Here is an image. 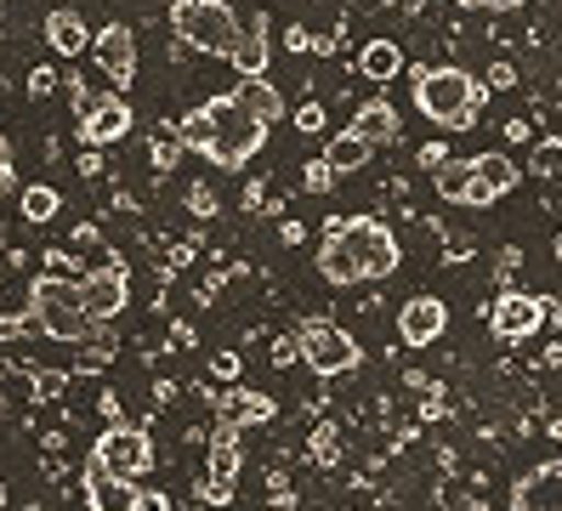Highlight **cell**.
Here are the masks:
<instances>
[{
	"label": "cell",
	"mask_w": 562,
	"mask_h": 511,
	"mask_svg": "<svg viewBox=\"0 0 562 511\" xmlns=\"http://www.w3.org/2000/svg\"><path fill=\"white\" fill-rule=\"evenodd\" d=\"M398 262H404V251H398V233H392L386 222H375V216H329L324 222V238H318L324 285H336V290L375 285Z\"/></svg>",
	"instance_id": "1"
},
{
	"label": "cell",
	"mask_w": 562,
	"mask_h": 511,
	"mask_svg": "<svg viewBox=\"0 0 562 511\" xmlns=\"http://www.w3.org/2000/svg\"><path fill=\"white\" fill-rule=\"evenodd\" d=\"M415 109L443 131H467L483 114V86L467 68H420L415 75Z\"/></svg>",
	"instance_id": "2"
},
{
	"label": "cell",
	"mask_w": 562,
	"mask_h": 511,
	"mask_svg": "<svg viewBox=\"0 0 562 511\" xmlns=\"http://www.w3.org/2000/svg\"><path fill=\"white\" fill-rule=\"evenodd\" d=\"M205 114H211L205 159L222 165V170H245V165L261 154V143H268V131H273V125H261L234 91H227V97H211V102H205Z\"/></svg>",
	"instance_id": "3"
},
{
	"label": "cell",
	"mask_w": 562,
	"mask_h": 511,
	"mask_svg": "<svg viewBox=\"0 0 562 511\" xmlns=\"http://www.w3.org/2000/svg\"><path fill=\"white\" fill-rule=\"evenodd\" d=\"M29 313H35V330L52 335V341H86L91 335V307H86V290L63 273H46V279L29 285Z\"/></svg>",
	"instance_id": "4"
},
{
	"label": "cell",
	"mask_w": 562,
	"mask_h": 511,
	"mask_svg": "<svg viewBox=\"0 0 562 511\" xmlns=\"http://www.w3.org/2000/svg\"><path fill=\"white\" fill-rule=\"evenodd\" d=\"M171 29H177V41H188L205 57H227L245 34L239 12L227 0H171Z\"/></svg>",
	"instance_id": "5"
},
{
	"label": "cell",
	"mask_w": 562,
	"mask_h": 511,
	"mask_svg": "<svg viewBox=\"0 0 562 511\" xmlns=\"http://www.w3.org/2000/svg\"><path fill=\"white\" fill-rule=\"evenodd\" d=\"M295 341H302V364H313V375H347V369H358V341L336 324V319H302L295 324Z\"/></svg>",
	"instance_id": "6"
},
{
	"label": "cell",
	"mask_w": 562,
	"mask_h": 511,
	"mask_svg": "<svg viewBox=\"0 0 562 511\" xmlns=\"http://www.w3.org/2000/svg\"><path fill=\"white\" fill-rule=\"evenodd\" d=\"M97 460L109 466V477L114 484H143V477L154 471V443H148V432L143 426H125V421H114L103 437H97V449H91Z\"/></svg>",
	"instance_id": "7"
},
{
	"label": "cell",
	"mask_w": 562,
	"mask_h": 511,
	"mask_svg": "<svg viewBox=\"0 0 562 511\" xmlns=\"http://www.w3.org/2000/svg\"><path fill=\"white\" fill-rule=\"evenodd\" d=\"M91 57H97V68H103L114 86H131V80H137V34H131L125 23H103V29H97Z\"/></svg>",
	"instance_id": "8"
},
{
	"label": "cell",
	"mask_w": 562,
	"mask_h": 511,
	"mask_svg": "<svg viewBox=\"0 0 562 511\" xmlns=\"http://www.w3.org/2000/svg\"><path fill=\"white\" fill-rule=\"evenodd\" d=\"M131 131V102L120 97V91H103L91 102V109L80 114V143L86 148H109V143H120V136Z\"/></svg>",
	"instance_id": "9"
},
{
	"label": "cell",
	"mask_w": 562,
	"mask_h": 511,
	"mask_svg": "<svg viewBox=\"0 0 562 511\" xmlns=\"http://www.w3.org/2000/svg\"><path fill=\"white\" fill-rule=\"evenodd\" d=\"M546 319H551L546 301L540 296H522V290H506L501 301H494V313H488V324H494V335H501V341H528Z\"/></svg>",
	"instance_id": "10"
},
{
	"label": "cell",
	"mask_w": 562,
	"mask_h": 511,
	"mask_svg": "<svg viewBox=\"0 0 562 511\" xmlns=\"http://www.w3.org/2000/svg\"><path fill=\"white\" fill-rule=\"evenodd\" d=\"M512 511H562V460H546L512 484Z\"/></svg>",
	"instance_id": "11"
},
{
	"label": "cell",
	"mask_w": 562,
	"mask_h": 511,
	"mask_svg": "<svg viewBox=\"0 0 562 511\" xmlns=\"http://www.w3.org/2000/svg\"><path fill=\"white\" fill-rule=\"evenodd\" d=\"M443 330H449V307H443L438 296H415V301H404V313H398L404 347H432Z\"/></svg>",
	"instance_id": "12"
},
{
	"label": "cell",
	"mask_w": 562,
	"mask_h": 511,
	"mask_svg": "<svg viewBox=\"0 0 562 511\" xmlns=\"http://www.w3.org/2000/svg\"><path fill=\"white\" fill-rule=\"evenodd\" d=\"M517 165L512 154H477L472 159V188H467V204H494V199H506L517 188Z\"/></svg>",
	"instance_id": "13"
},
{
	"label": "cell",
	"mask_w": 562,
	"mask_h": 511,
	"mask_svg": "<svg viewBox=\"0 0 562 511\" xmlns=\"http://www.w3.org/2000/svg\"><path fill=\"white\" fill-rule=\"evenodd\" d=\"M80 290H86V307H91V319H97V324H109L114 313H125V301H131V285H125L120 262L86 273V285H80Z\"/></svg>",
	"instance_id": "14"
},
{
	"label": "cell",
	"mask_w": 562,
	"mask_h": 511,
	"mask_svg": "<svg viewBox=\"0 0 562 511\" xmlns=\"http://www.w3.org/2000/svg\"><path fill=\"white\" fill-rule=\"evenodd\" d=\"M268 57H273V46H268V12H256L245 23V34H239V46L227 52V63H234L239 75H268Z\"/></svg>",
	"instance_id": "15"
},
{
	"label": "cell",
	"mask_w": 562,
	"mask_h": 511,
	"mask_svg": "<svg viewBox=\"0 0 562 511\" xmlns=\"http://www.w3.org/2000/svg\"><path fill=\"white\" fill-rule=\"evenodd\" d=\"M91 41H97V34H86V18H80V12H69V7L46 12V46H52L57 57H80Z\"/></svg>",
	"instance_id": "16"
},
{
	"label": "cell",
	"mask_w": 562,
	"mask_h": 511,
	"mask_svg": "<svg viewBox=\"0 0 562 511\" xmlns=\"http://www.w3.org/2000/svg\"><path fill=\"white\" fill-rule=\"evenodd\" d=\"M279 415V403L268 392H250V387H234L222 398V421H234V426H268Z\"/></svg>",
	"instance_id": "17"
},
{
	"label": "cell",
	"mask_w": 562,
	"mask_h": 511,
	"mask_svg": "<svg viewBox=\"0 0 562 511\" xmlns=\"http://www.w3.org/2000/svg\"><path fill=\"white\" fill-rule=\"evenodd\" d=\"M239 432L245 426H234V421H222L216 432H211V471L205 477H216V484H227V489H234L239 484Z\"/></svg>",
	"instance_id": "18"
},
{
	"label": "cell",
	"mask_w": 562,
	"mask_h": 511,
	"mask_svg": "<svg viewBox=\"0 0 562 511\" xmlns=\"http://www.w3.org/2000/svg\"><path fill=\"white\" fill-rule=\"evenodd\" d=\"M358 75H363V80H375V86L398 80V75H404V52H398V41H363V46H358Z\"/></svg>",
	"instance_id": "19"
},
{
	"label": "cell",
	"mask_w": 562,
	"mask_h": 511,
	"mask_svg": "<svg viewBox=\"0 0 562 511\" xmlns=\"http://www.w3.org/2000/svg\"><path fill=\"white\" fill-rule=\"evenodd\" d=\"M234 97L245 102V109L261 120V125H279L284 120V97L268 86V75H239V86H234Z\"/></svg>",
	"instance_id": "20"
},
{
	"label": "cell",
	"mask_w": 562,
	"mask_h": 511,
	"mask_svg": "<svg viewBox=\"0 0 562 511\" xmlns=\"http://www.w3.org/2000/svg\"><path fill=\"white\" fill-rule=\"evenodd\" d=\"M352 131L363 136V143H392V136H398V109H392L386 97H375V102H363V109L352 114Z\"/></svg>",
	"instance_id": "21"
},
{
	"label": "cell",
	"mask_w": 562,
	"mask_h": 511,
	"mask_svg": "<svg viewBox=\"0 0 562 511\" xmlns=\"http://www.w3.org/2000/svg\"><path fill=\"white\" fill-rule=\"evenodd\" d=\"M370 154H375V143H363L352 125L336 131V136H329V148H324V159L336 165V177H347V170H363V165H370Z\"/></svg>",
	"instance_id": "22"
},
{
	"label": "cell",
	"mask_w": 562,
	"mask_h": 511,
	"mask_svg": "<svg viewBox=\"0 0 562 511\" xmlns=\"http://www.w3.org/2000/svg\"><path fill=\"white\" fill-rule=\"evenodd\" d=\"M432 188H438L443 199H454V204H467V188H472V159H449V165H438V170H432Z\"/></svg>",
	"instance_id": "23"
},
{
	"label": "cell",
	"mask_w": 562,
	"mask_h": 511,
	"mask_svg": "<svg viewBox=\"0 0 562 511\" xmlns=\"http://www.w3.org/2000/svg\"><path fill=\"white\" fill-rule=\"evenodd\" d=\"M528 170L546 182H562V136H540L535 154H528Z\"/></svg>",
	"instance_id": "24"
},
{
	"label": "cell",
	"mask_w": 562,
	"mask_h": 511,
	"mask_svg": "<svg viewBox=\"0 0 562 511\" xmlns=\"http://www.w3.org/2000/svg\"><path fill=\"white\" fill-rule=\"evenodd\" d=\"M63 211V199H57V188H46V182H35V188H23V216L29 222H52Z\"/></svg>",
	"instance_id": "25"
},
{
	"label": "cell",
	"mask_w": 562,
	"mask_h": 511,
	"mask_svg": "<svg viewBox=\"0 0 562 511\" xmlns=\"http://www.w3.org/2000/svg\"><path fill=\"white\" fill-rule=\"evenodd\" d=\"M307 455H313V466H336V460H341V426L318 421V426H313V443H307Z\"/></svg>",
	"instance_id": "26"
},
{
	"label": "cell",
	"mask_w": 562,
	"mask_h": 511,
	"mask_svg": "<svg viewBox=\"0 0 562 511\" xmlns=\"http://www.w3.org/2000/svg\"><path fill=\"white\" fill-rule=\"evenodd\" d=\"M109 358H114V335L91 324V341H86V358H80V364H86V369H103Z\"/></svg>",
	"instance_id": "27"
},
{
	"label": "cell",
	"mask_w": 562,
	"mask_h": 511,
	"mask_svg": "<svg viewBox=\"0 0 562 511\" xmlns=\"http://www.w3.org/2000/svg\"><path fill=\"white\" fill-rule=\"evenodd\" d=\"M302 188H307V193H329V188H336V165H329V159H313V165L302 170Z\"/></svg>",
	"instance_id": "28"
},
{
	"label": "cell",
	"mask_w": 562,
	"mask_h": 511,
	"mask_svg": "<svg viewBox=\"0 0 562 511\" xmlns=\"http://www.w3.org/2000/svg\"><path fill=\"white\" fill-rule=\"evenodd\" d=\"M63 387H69V375H63V369H35V398L57 403V398H63Z\"/></svg>",
	"instance_id": "29"
},
{
	"label": "cell",
	"mask_w": 562,
	"mask_h": 511,
	"mask_svg": "<svg viewBox=\"0 0 562 511\" xmlns=\"http://www.w3.org/2000/svg\"><path fill=\"white\" fill-rule=\"evenodd\" d=\"M125 506H137V511H171V495H159V489H131Z\"/></svg>",
	"instance_id": "30"
},
{
	"label": "cell",
	"mask_w": 562,
	"mask_h": 511,
	"mask_svg": "<svg viewBox=\"0 0 562 511\" xmlns=\"http://www.w3.org/2000/svg\"><path fill=\"white\" fill-rule=\"evenodd\" d=\"M29 330H35V313H29V319H23V313H7V319H0V341H23Z\"/></svg>",
	"instance_id": "31"
},
{
	"label": "cell",
	"mask_w": 562,
	"mask_h": 511,
	"mask_svg": "<svg viewBox=\"0 0 562 511\" xmlns=\"http://www.w3.org/2000/svg\"><path fill=\"white\" fill-rule=\"evenodd\" d=\"M295 125H302V131H324V102H302V109H295Z\"/></svg>",
	"instance_id": "32"
},
{
	"label": "cell",
	"mask_w": 562,
	"mask_h": 511,
	"mask_svg": "<svg viewBox=\"0 0 562 511\" xmlns=\"http://www.w3.org/2000/svg\"><path fill=\"white\" fill-rule=\"evenodd\" d=\"M188 211L193 216H216V193L211 188H188Z\"/></svg>",
	"instance_id": "33"
},
{
	"label": "cell",
	"mask_w": 562,
	"mask_h": 511,
	"mask_svg": "<svg viewBox=\"0 0 562 511\" xmlns=\"http://www.w3.org/2000/svg\"><path fill=\"white\" fill-rule=\"evenodd\" d=\"M443 409H449V392H443V387H426V403H420V421H438Z\"/></svg>",
	"instance_id": "34"
},
{
	"label": "cell",
	"mask_w": 562,
	"mask_h": 511,
	"mask_svg": "<svg viewBox=\"0 0 562 511\" xmlns=\"http://www.w3.org/2000/svg\"><path fill=\"white\" fill-rule=\"evenodd\" d=\"M273 364H279V369H284V364H302V341H295V335L273 341Z\"/></svg>",
	"instance_id": "35"
},
{
	"label": "cell",
	"mask_w": 562,
	"mask_h": 511,
	"mask_svg": "<svg viewBox=\"0 0 562 511\" xmlns=\"http://www.w3.org/2000/svg\"><path fill=\"white\" fill-rule=\"evenodd\" d=\"M488 86H494V91L517 86V68H512V63H488Z\"/></svg>",
	"instance_id": "36"
},
{
	"label": "cell",
	"mask_w": 562,
	"mask_h": 511,
	"mask_svg": "<svg viewBox=\"0 0 562 511\" xmlns=\"http://www.w3.org/2000/svg\"><path fill=\"white\" fill-rule=\"evenodd\" d=\"M268 500H273V506H295V495H290V484H284V471L268 477Z\"/></svg>",
	"instance_id": "37"
},
{
	"label": "cell",
	"mask_w": 562,
	"mask_h": 511,
	"mask_svg": "<svg viewBox=\"0 0 562 511\" xmlns=\"http://www.w3.org/2000/svg\"><path fill=\"white\" fill-rule=\"evenodd\" d=\"M438 165H449V148L443 143H426L420 148V170H438Z\"/></svg>",
	"instance_id": "38"
},
{
	"label": "cell",
	"mask_w": 562,
	"mask_h": 511,
	"mask_svg": "<svg viewBox=\"0 0 562 511\" xmlns=\"http://www.w3.org/2000/svg\"><path fill=\"white\" fill-rule=\"evenodd\" d=\"M0 193H12V148H7V131H0Z\"/></svg>",
	"instance_id": "39"
},
{
	"label": "cell",
	"mask_w": 562,
	"mask_h": 511,
	"mask_svg": "<svg viewBox=\"0 0 562 511\" xmlns=\"http://www.w3.org/2000/svg\"><path fill=\"white\" fill-rule=\"evenodd\" d=\"M211 369L222 375V381H239V353H222V358H211Z\"/></svg>",
	"instance_id": "40"
},
{
	"label": "cell",
	"mask_w": 562,
	"mask_h": 511,
	"mask_svg": "<svg viewBox=\"0 0 562 511\" xmlns=\"http://www.w3.org/2000/svg\"><path fill=\"white\" fill-rule=\"evenodd\" d=\"M52 68H35V75H29V97H52Z\"/></svg>",
	"instance_id": "41"
},
{
	"label": "cell",
	"mask_w": 562,
	"mask_h": 511,
	"mask_svg": "<svg viewBox=\"0 0 562 511\" xmlns=\"http://www.w3.org/2000/svg\"><path fill=\"white\" fill-rule=\"evenodd\" d=\"M177 154H182V143H177V148H171V143H154V170H171Z\"/></svg>",
	"instance_id": "42"
},
{
	"label": "cell",
	"mask_w": 562,
	"mask_h": 511,
	"mask_svg": "<svg viewBox=\"0 0 562 511\" xmlns=\"http://www.w3.org/2000/svg\"><path fill=\"white\" fill-rule=\"evenodd\" d=\"M284 46H290V52H307L313 34H307V29H284Z\"/></svg>",
	"instance_id": "43"
},
{
	"label": "cell",
	"mask_w": 562,
	"mask_h": 511,
	"mask_svg": "<svg viewBox=\"0 0 562 511\" xmlns=\"http://www.w3.org/2000/svg\"><path fill=\"white\" fill-rule=\"evenodd\" d=\"M279 238H284V245H302L307 227H302V222H284V227H279Z\"/></svg>",
	"instance_id": "44"
},
{
	"label": "cell",
	"mask_w": 562,
	"mask_h": 511,
	"mask_svg": "<svg viewBox=\"0 0 562 511\" xmlns=\"http://www.w3.org/2000/svg\"><path fill=\"white\" fill-rule=\"evenodd\" d=\"M97 409H103L109 421H120V398H114V392H103V398H97Z\"/></svg>",
	"instance_id": "45"
},
{
	"label": "cell",
	"mask_w": 562,
	"mask_h": 511,
	"mask_svg": "<svg viewBox=\"0 0 562 511\" xmlns=\"http://www.w3.org/2000/svg\"><path fill=\"white\" fill-rule=\"evenodd\" d=\"M483 7H494V12H517L522 0H483Z\"/></svg>",
	"instance_id": "46"
},
{
	"label": "cell",
	"mask_w": 562,
	"mask_h": 511,
	"mask_svg": "<svg viewBox=\"0 0 562 511\" xmlns=\"http://www.w3.org/2000/svg\"><path fill=\"white\" fill-rule=\"evenodd\" d=\"M546 313H551V319L562 324V301H546Z\"/></svg>",
	"instance_id": "47"
},
{
	"label": "cell",
	"mask_w": 562,
	"mask_h": 511,
	"mask_svg": "<svg viewBox=\"0 0 562 511\" xmlns=\"http://www.w3.org/2000/svg\"><path fill=\"white\" fill-rule=\"evenodd\" d=\"M460 7H483V0H460Z\"/></svg>",
	"instance_id": "48"
},
{
	"label": "cell",
	"mask_w": 562,
	"mask_h": 511,
	"mask_svg": "<svg viewBox=\"0 0 562 511\" xmlns=\"http://www.w3.org/2000/svg\"><path fill=\"white\" fill-rule=\"evenodd\" d=\"M0 506H7V484H0Z\"/></svg>",
	"instance_id": "49"
}]
</instances>
